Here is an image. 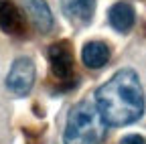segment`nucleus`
Listing matches in <instances>:
<instances>
[{
    "label": "nucleus",
    "instance_id": "7ed1b4c3",
    "mask_svg": "<svg viewBox=\"0 0 146 144\" xmlns=\"http://www.w3.org/2000/svg\"><path fill=\"white\" fill-rule=\"evenodd\" d=\"M35 79H36V69H35L33 59L21 57L10 65V71L6 75V87L10 94L23 98L33 89Z\"/></svg>",
    "mask_w": 146,
    "mask_h": 144
},
{
    "label": "nucleus",
    "instance_id": "1a4fd4ad",
    "mask_svg": "<svg viewBox=\"0 0 146 144\" xmlns=\"http://www.w3.org/2000/svg\"><path fill=\"white\" fill-rule=\"evenodd\" d=\"M23 19H21V12L16 10V6L8 0H0V29L8 35H18L23 33Z\"/></svg>",
    "mask_w": 146,
    "mask_h": 144
},
{
    "label": "nucleus",
    "instance_id": "39448f33",
    "mask_svg": "<svg viewBox=\"0 0 146 144\" xmlns=\"http://www.w3.org/2000/svg\"><path fill=\"white\" fill-rule=\"evenodd\" d=\"M47 55H49V61H51L53 75L59 77V79H69L71 71H73V57H71L69 47L65 43H55V45L49 47Z\"/></svg>",
    "mask_w": 146,
    "mask_h": 144
},
{
    "label": "nucleus",
    "instance_id": "f03ea898",
    "mask_svg": "<svg viewBox=\"0 0 146 144\" xmlns=\"http://www.w3.org/2000/svg\"><path fill=\"white\" fill-rule=\"evenodd\" d=\"M108 132V124L102 118L96 102L81 100L67 114L63 142L65 144H102Z\"/></svg>",
    "mask_w": 146,
    "mask_h": 144
},
{
    "label": "nucleus",
    "instance_id": "20e7f679",
    "mask_svg": "<svg viewBox=\"0 0 146 144\" xmlns=\"http://www.w3.org/2000/svg\"><path fill=\"white\" fill-rule=\"evenodd\" d=\"M61 10L73 25L85 27L91 23L96 12V0H59Z\"/></svg>",
    "mask_w": 146,
    "mask_h": 144
},
{
    "label": "nucleus",
    "instance_id": "6e6552de",
    "mask_svg": "<svg viewBox=\"0 0 146 144\" xmlns=\"http://www.w3.org/2000/svg\"><path fill=\"white\" fill-rule=\"evenodd\" d=\"M108 21L118 33H128L132 27H134V21H136V12L130 4L126 2H116L112 8L108 10Z\"/></svg>",
    "mask_w": 146,
    "mask_h": 144
},
{
    "label": "nucleus",
    "instance_id": "0eeeda50",
    "mask_svg": "<svg viewBox=\"0 0 146 144\" xmlns=\"http://www.w3.org/2000/svg\"><path fill=\"white\" fill-rule=\"evenodd\" d=\"M81 61L89 69H100L110 61V47L104 41H89L81 49Z\"/></svg>",
    "mask_w": 146,
    "mask_h": 144
},
{
    "label": "nucleus",
    "instance_id": "9d476101",
    "mask_svg": "<svg viewBox=\"0 0 146 144\" xmlns=\"http://www.w3.org/2000/svg\"><path fill=\"white\" fill-rule=\"evenodd\" d=\"M120 144H146V140L140 134H128L120 140Z\"/></svg>",
    "mask_w": 146,
    "mask_h": 144
},
{
    "label": "nucleus",
    "instance_id": "423d86ee",
    "mask_svg": "<svg viewBox=\"0 0 146 144\" xmlns=\"http://www.w3.org/2000/svg\"><path fill=\"white\" fill-rule=\"evenodd\" d=\"M23 4H25V10L29 14L31 23L36 27L39 33H49L53 29L55 19H53V12L45 0H23Z\"/></svg>",
    "mask_w": 146,
    "mask_h": 144
},
{
    "label": "nucleus",
    "instance_id": "f257e3e1",
    "mask_svg": "<svg viewBox=\"0 0 146 144\" xmlns=\"http://www.w3.org/2000/svg\"><path fill=\"white\" fill-rule=\"evenodd\" d=\"M96 106L108 126H128L144 116L146 94L138 73L124 67L96 92Z\"/></svg>",
    "mask_w": 146,
    "mask_h": 144
}]
</instances>
